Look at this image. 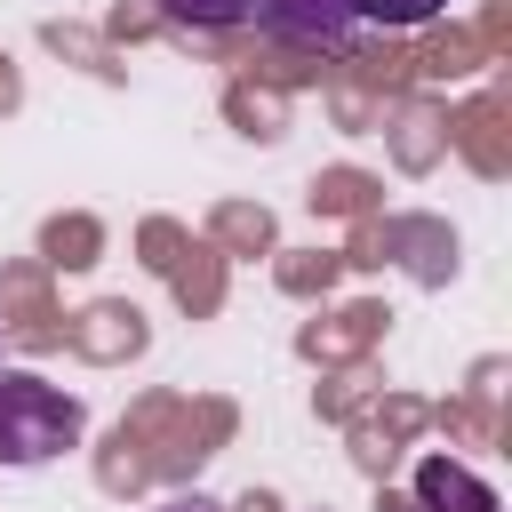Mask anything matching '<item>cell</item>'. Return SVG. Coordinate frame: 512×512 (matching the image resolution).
<instances>
[{
	"mask_svg": "<svg viewBox=\"0 0 512 512\" xmlns=\"http://www.w3.org/2000/svg\"><path fill=\"white\" fill-rule=\"evenodd\" d=\"M80 400L48 376H24V368H0V464L32 472V464H56L64 448H80Z\"/></svg>",
	"mask_w": 512,
	"mask_h": 512,
	"instance_id": "cell-1",
	"label": "cell"
},
{
	"mask_svg": "<svg viewBox=\"0 0 512 512\" xmlns=\"http://www.w3.org/2000/svg\"><path fill=\"white\" fill-rule=\"evenodd\" d=\"M256 24L288 48H344L360 32L352 0H256Z\"/></svg>",
	"mask_w": 512,
	"mask_h": 512,
	"instance_id": "cell-2",
	"label": "cell"
},
{
	"mask_svg": "<svg viewBox=\"0 0 512 512\" xmlns=\"http://www.w3.org/2000/svg\"><path fill=\"white\" fill-rule=\"evenodd\" d=\"M416 504H424V512H504L496 488H488L472 464H456V456H424V464H416Z\"/></svg>",
	"mask_w": 512,
	"mask_h": 512,
	"instance_id": "cell-3",
	"label": "cell"
},
{
	"mask_svg": "<svg viewBox=\"0 0 512 512\" xmlns=\"http://www.w3.org/2000/svg\"><path fill=\"white\" fill-rule=\"evenodd\" d=\"M448 0H352V16L360 24H384V32H416V24H432Z\"/></svg>",
	"mask_w": 512,
	"mask_h": 512,
	"instance_id": "cell-4",
	"label": "cell"
},
{
	"mask_svg": "<svg viewBox=\"0 0 512 512\" xmlns=\"http://www.w3.org/2000/svg\"><path fill=\"white\" fill-rule=\"evenodd\" d=\"M176 24H200V32H224V24H248L256 0H160Z\"/></svg>",
	"mask_w": 512,
	"mask_h": 512,
	"instance_id": "cell-5",
	"label": "cell"
},
{
	"mask_svg": "<svg viewBox=\"0 0 512 512\" xmlns=\"http://www.w3.org/2000/svg\"><path fill=\"white\" fill-rule=\"evenodd\" d=\"M152 512H216L208 496H168V504H152Z\"/></svg>",
	"mask_w": 512,
	"mask_h": 512,
	"instance_id": "cell-6",
	"label": "cell"
}]
</instances>
